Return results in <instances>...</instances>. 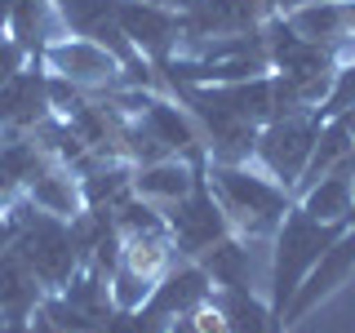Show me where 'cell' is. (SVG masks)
<instances>
[{
    "instance_id": "6da1fadb",
    "label": "cell",
    "mask_w": 355,
    "mask_h": 333,
    "mask_svg": "<svg viewBox=\"0 0 355 333\" xmlns=\"http://www.w3.org/2000/svg\"><path fill=\"white\" fill-rule=\"evenodd\" d=\"M205 182L214 191L222 218H227L231 236L240 240H271L275 227L284 222L293 191L280 187L275 178H266L258 164H218L205 160Z\"/></svg>"
},
{
    "instance_id": "7a4b0ae2",
    "label": "cell",
    "mask_w": 355,
    "mask_h": 333,
    "mask_svg": "<svg viewBox=\"0 0 355 333\" xmlns=\"http://www.w3.org/2000/svg\"><path fill=\"white\" fill-rule=\"evenodd\" d=\"M347 227H333V222H315L311 214H302L297 205H288L284 222L271 236V289H266V302L275 316H284V307L293 302L297 284L306 280V271L320 262V253Z\"/></svg>"
},
{
    "instance_id": "3957f363",
    "label": "cell",
    "mask_w": 355,
    "mask_h": 333,
    "mask_svg": "<svg viewBox=\"0 0 355 333\" xmlns=\"http://www.w3.org/2000/svg\"><path fill=\"white\" fill-rule=\"evenodd\" d=\"M320 138V116L315 111H297V116H280V120H266L253 138V155L249 164H258L266 178H275L280 187L293 191L297 178H302L311 151H315Z\"/></svg>"
},
{
    "instance_id": "277c9868",
    "label": "cell",
    "mask_w": 355,
    "mask_h": 333,
    "mask_svg": "<svg viewBox=\"0 0 355 333\" xmlns=\"http://www.w3.org/2000/svg\"><path fill=\"white\" fill-rule=\"evenodd\" d=\"M36 62L44 67V76H58V80L85 89V94H111V89L129 85L125 80V67L111 58L98 40H89V36H62V40H53L49 49H40Z\"/></svg>"
},
{
    "instance_id": "5b68a950",
    "label": "cell",
    "mask_w": 355,
    "mask_h": 333,
    "mask_svg": "<svg viewBox=\"0 0 355 333\" xmlns=\"http://www.w3.org/2000/svg\"><path fill=\"white\" fill-rule=\"evenodd\" d=\"M164 222H169L173 253H178V258H187V262L205 258L218 240L231 236L227 218H222L218 200H214V191H209V182H205V169H200V178L191 182V191L178 200V205L164 209Z\"/></svg>"
},
{
    "instance_id": "8992f818",
    "label": "cell",
    "mask_w": 355,
    "mask_h": 333,
    "mask_svg": "<svg viewBox=\"0 0 355 333\" xmlns=\"http://www.w3.org/2000/svg\"><path fill=\"white\" fill-rule=\"evenodd\" d=\"M266 18H275L266 9V0H196L187 14H178L182 22V44L178 53H196L214 40H231V36H249V31L266 27Z\"/></svg>"
},
{
    "instance_id": "52a82bcc",
    "label": "cell",
    "mask_w": 355,
    "mask_h": 333,
    "mask_svg": "<svg viewBox=\"0 0 355 333\" xmlns=\"http://www.w3.org/2000/svg\"><path fill=\"white\" fill-rule=\"evenodd\" d=\"M351 275H355V222L329 244L324 253H320V262L306 271V280L297 284L293 302H288V307H284V316H280V329L288 333L293 325H302L306 316H315V311L324 307L333 293H342V289H347Z\"/></svg>"
},
{
    "instance_id": "ba28073f",
    "label": "cell",
    "mask_w": 355,
    "mask_h": 333,
    "mask_svg": "<svg viewBox=\"0 0 355 333\" xmlns=\"http://www.w3.org/2000/svg\"><path fill=\"white\" fill-rule=\"evenodd\" d=\"M49 116V76L40 62H27L0 85V138H31Z\"/></svg>"
},
{
    "instance_id": "9c48e42d",
    "label": "cell",
    "mask_w": 355,
    "mask_h": 333,
    "mask_svg": "<svg viewBox=\"0 0 355 333\" xmlns=\"http://www.w3.org/2000/svg\"><path fill=\"white\" fill-rule=\"evenodd\" d=\"M209 298H214V280L205 275V266L200 262H187V258H178L169 271L155 280L151 289V298L142 302V316L155 320V325H169V320H182V316H191L196 307H205Z\"/></svg>"
},
{
    "instance_id": "30bf717a",
    "label": "cell",
    "mask_w": 355,
    "mask_h": 333,
    "mask_svg": "<svg viewBox=\"0 0 355 333\" xmlns=\"http://www.w3.org/2000/svg\"><path fill=\"white\" fill-rule=\"evenodd\" d=\"M116 22L120 31L129 36V44L151 62V71L160 62H169L182 44V22L169 9H155V5H142V0H120L116 5Z\"/></svg>"
},
{
    "instance_id": "8fae6325",
    "label": "cell",
    "mask_w": 355,
    "mask_h": 333,
    "mask_svg": "<svg viewBox=\"0 0 355 333\" xmlns=\"http://www.w3.org/2000/svg\"><path fill=\"white\" fill-rule=\"evenodd\" d=\"M293 205L311 214L315 222H333V227H351L355 222V155L342 164H333L324 178H315L311 187L293 196Z\"/></svg>"
},
{
    "instance_id": "7c38bea8",
    "label": "cell",
    "mask_w": 355,
    "mask_h": 333,
    "mask_svg": "<svg viewBox=\"0 0 355 333\" xmlns=\"http://www.w3.org/2000/svg\"><path fill=\"white\" fill-rule=\"evenodd\" d=\"M22 196L31 200V205L40 209V214L49 218H80L85 214V191H80V178H76L71 164H58V160H44L36 173H31V182L22 187Z\"/></svg>"
},
{
    "instance_id": "4fadbf2b",
    "label": "cell",
    "mask_w": 355,
    "mask_h": 333,
    "mask_svg": "<svg viewBox=\"0 0 355 333\" xmlns=\"http://www.w3.org/2000/svg\"><path fill=\"white\" fill-rule=\"evenodd\" d=\"M200 169H205V160H182V155H164V160L138 164L133 169V196L155 205V209H169L191 191Z\"/></svg>"
},
{
    "instance_id": "5bb4252c",
    "label": "cell",
    "mask_w": 355,
    "mask_h": 333,
    "mask_svg": "<svg viewBox=\"0 0 355 333\" xmlns=\"http://www.w3.org/2000/svg\"><path fill=\"white\" fill-rule=\"evenodd\" d=\"M5 36H14L22 44V53L36 62L40 49H49L53 40L71 36V31H67V22H62V14H58L53 0H9V27H5Z\"/></svg>"
},
{
    "instance_id": "9a60e30c",
    "label": "cell",
    "mask_w": 355,
    "mask_h": 333,
    "mask_svg": "<svg viewBox=\"0 0 355 333\" xmlns=\"http://www.w3.org/2000/svg\"><path fill=\"white\" fill-rule=\"evenodd\" d=\"M214 302L227 320V333H284L271 302L253 289H214Z\"/></svg>"
},
{
    "instance_id": "2e32d148",
    "label": "cell",
    "mask_w": 355,
    "mask_h": 333,
    "mask_svg": "<svg viewBox=\"0 0 355 333\" xmlns=\"http://www.w3.org/2000/svg\"><path fill=\"white\" fill-rule=\"evenodd\" d=\"M205 266V275L214 280V289H253V258H249V240L227 236L218 240L205 258H196Z\"/></svg>"
},
{
    "instance_id": "e0dca14e",
    "label": "cell",
    "mask_w": 355,
    "mask_h": 333,
    "mask_svg": "<svg viewBox=\"0 0 355 333\" xmlns=\"http://www.w3.org/2000/svg\"><path fill=\"white\" fill-rule=\"evenodd\" d=\"M44 298L40 280L22 266L14 253H5L0 258V311H14V316H31V307H36Z\"/></svg>"
},
{
    "instance_id": "ac0fdd59",
    "label": "cell",
    "mask_w": 355,
    "mask_h": 333,
    "mask_svg": "<svg viewBox=\"0 0 355 333\" xmlns=\"http://www.w3.org/2000/svg\"><path fill=\"white\" fill-rule=\"evenodd\" d=\"M27 62H31V58L22 53V44H18L14 36H0V85H5V80H14V76H18Z\"/></svg>"
},
{
    "instance_id": "d6986e66",
    "label": "cell",
    "mask_w": 355,
    "mask_h": 333,
    "mask_svg": "<svg viewBox=\"0 0 355 333\" xmlns=\"http://www.w3.org/2000/svg\"><path fill=\"white\" fill-rule=\"evenodd\" d=\"M14 240H18V214L14 209H0V258L14 249Z\"/></svg>"
},
{
    "instance_id": "ffe728a7",
    "label": "cell",
    "mask_w": 355,
    "mask_h": 333,
    "mask_svg": "<svg viewBox=\"0 0 355 333\" xmlns=\"http://www.w3.org/2000/svg\"><path fill=\"white\" fill-rule=\"evenodd\" d=\"M0 333H31V320L14 316V311H0Z\"/></svg>"
},
{
    "instance_id": "44dd1931",
    "label": "cell",
    "mask_w": 355,
    "mask_h": 333,
    "mask_svg": "<svg viewBox=\"0 0 355 333\" xmlns=\"http://www.w3.org/2000/svg\"><path fill=\"white\" fill-rule=\"evenodd\" d=\"M302 5H311V0H266V9H271L275 18H284V14H293V9H302Z\"/></svg>"
},
{
    "instance_id": "7402d4cb",
    "label": "cell",
    "mask_w": 355,
    "mask_h": 333,
    "mask_svg": "<svg viewBox=\"0 0 355 333\" xmlns=\"http://www.w3.org/2000/svg\"><path fill=\"white\" fill-rule=\"evenodd\" d=\"M142 5H155V9H169V14H187L196 0H142Z\"/></svg>"
},
{
    "instance_id": "603a6c76",
    "label": "cell",
    "mask_w": 355,
    "mask_h": 333,
    "mask_svg": "<svg viewBox=\"0 0 355 333\" xmlns=\"http://www.w3.org/2000/svg\"><path fill=\"white\" fill-rule=\"evenodd\" d=\"M164 333H196V329H191V320L182 316V320H169V325H164Z\"/></svg>"
},
{
    "instance_id": "cb8c5ba5",
    "label": "cell",
    "mask_w": 355,
    "mask_h": 333,
    "mask_svg": "<svg viewBox=\"0 0 355 333\" xmlns=\"http://www.w3.org/2000/svg\"><path fill=\"white\" fill-rule=\"evenodd\" d=\"M5 27H9V0H0V36H5Z\"/></svg>"
}]
</instances>
